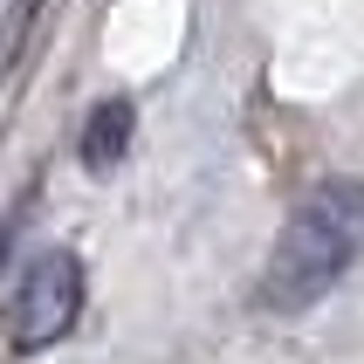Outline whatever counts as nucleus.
<instances>
[{
    "label": "nucleus",
    "instance_id": "obj_1",
    "mask_svg": "<svg viewBox=\"0 0 364 364\" xmlns=\"http://www.w3.org/2000/svg\"><path fill=\"white\" fill-rule=\"evenodd\" d=\"M358 255H364V186L358 179H330L275 234V255H268V275H262L255 296L275 316H296V309L323 303Z\"/></svg>",
    "mask_w": 364,
    "mask_h": 364
},
{
    "label": "nucleus",
    "instance_id": "obj_2",
    "mask_svg": "<svg viewBox=\"0 0 364 364\" xmlns=\"http://www.w3.org/2000/svg\"><path fill=\"white\" fill-rule=\"evenodd\" d=\"M76 309H82V262L76 255H35L14 289V303H7V344L21 358L62 344L76 330Z\"/></svg>",
    "mask_w": 364,
    "mask_h": 364
},
{
    "label": "nucleus",
    "instance_id": "obj_3",
    "mask_svg": "<svg viewBox=\"0 0 364 364\" xmlns=\"http://www.w3.org/2000/svg\"><path fill=\"white\" fill-rule=\"evenodd\" d=\"M131 144V103H97L90 124H82V165L90 172H110Z\"/></svg>",
    "mask_w": 364,
    "mask_h": 364
}]
</instances>
